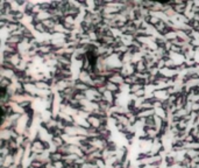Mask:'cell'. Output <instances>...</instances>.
Instances as JSON below:
<instances>
[]
</instances>
